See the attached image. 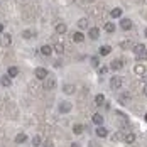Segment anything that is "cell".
<instances>
[{
	"instance_id": "6da1fadb",
	"label": "cell",
	"mask_w": 147,
	"mask_h": 147,
	"mask_svg": "<svg viewBox=\"0 0 147 147\" xmlns=\"http://www.w3.org/2000/svg\"><path fill=\"white\" fill-rule=\"evenodd\" d=\"M12 44V36L10 34H0V46L2 47H9V46Z\"/></svg>"
},
{
	"instance_id": "7a4b0ae2",
	"label": "cell",
	"mask_w": 147,
	"mask_h": 147,
	"mask_svg": "<svg viewBox=\"0 0 147 147\" xmlns=\"http://www.w3.org/2000/svg\"><path fill=\"white\" fill-rule=\"evenodd\" d=\"M42 81H44V90H54L56 88V80H54V78L47 76V78L42 80Z\"/></svg>"
},
{
	"instance_id": "3957f363",
	"label": "cell",
	"mask_w": 147,
	"mask_h": 147,
	"mask_svg": "<svg viewBox=\"0 0 147 147\" xmlns=\"http://www.w3.org/2000/svg\"><path fill=\"white\" fill-rule=\"evenodd\" d=\"M34 74H36V78H37V80H46V78L49 76V74H47V69H46V68H36Z\"/></svg>"
},
{
	"instance_id": "277c9868",
	"label": "cell",
	"mask_w": 147,
	"mask_h": 147,
	"mask_svg": "<svg viewBox=\"0 0 147 147\" xmlns=\"http://www.w3.org/2000/svg\"><path fill=\"white\" fill-rule=\"evenodd\" d=\"M71 108H73V105L69 102H61L59 103V112H61V113H68V112H71Z\"/></svg>"
},
{
	"instance_id": "5b68a950",
	"label": "cell",
	"mask_w": 147,
	"mask_h": 147,
	"mask_svg": "<svg viewBox=\"0 0 147 147\" xmlns=\"http://www.w3.org/2000/svg\"><path fill=\"white\" fill-rule=\"evenodd\" d=\"M110 86H112V90H120V86H122V80H120L118 76H113V78L110 80Z\"/></svg>"
},
{
	"instance_id": "8992f818",
	"label": "cell",
	"mask_w": 147,
	"mask_h": 147,
	"mask_svg": "<svg viewBox=\"0 0 147 147\" xmlns=\"http://www.w3.org/2000/svg\"><path fill=\"white\" fill-rule=\"evenodd\" d=\"M120 27L123 30L132 29V20H130V19H122V20H120Z\"/></svg>"
},
{
	"instance_id": "52a82bcc",
	"label": "cell",
	"mask_w": 147,
	"mask_h": 147,
	"mask_svg": "<svg viewBox=\"0 0 147 147\" xmlns=\"http://www.w3.org/2000/svg\"><path fill=\"white\" fill-rule=\"evenodd\" d=\"M122 61L120 59H113L112 63H110V69H113V71H118V69H122Z\"/></svg>"
},
{
	"instance_id": "ba28073f",
	"label": "cell",
	"mask_w": 147,
	"mask_h": 147,
	"mask_svg": "<svg viewBox=\"0 0 147 147\" xmlns=\"http://www.w3.org/2000/svg\"><path fill=\"white\" fill-rule=\"evenodd\" d=\"M95 132H96V135H98V137H107V135H108V130H107L103 125H98Z\"/></svg>"
},
{
	"instance_id": "9c48e42d",
	"label": "cell",
	"mask_w": 147,
	"mask_h": 147,
	"mask_svg": "<svg viewBox=\"0 0 147 147\" xmlns=\"http://www.w3.org/2000/svg\"><path fill=\"white\" fill-rule=\"evenodd\" d=\"M129 102H130V93H127V91L122 93V95H120V103H122V105H129Z\"/></svg>"
},
{
	"instance_id": "30bf717a",
	"label": "cell",
	"mask_w": 147,
	"mask_h": 147,
	"mask_svg": "<svg viewBox=\"0 0 147 147\" xmlns=\"http://www.w3.org/2000/svg\"><path fill=\"white\" fill-rule=\"evenodd\" d=\"M134 71H135V74H139V76H142V74H146V66H144V64H135V68H134Z\"/></svg>"
},
{
	"instance_id": "8fae6325",
	"label": "cell",
	"mask_w": 147,
	"mask_h": 147,
	"mask_svg": "<svg viewBox=\"0 0 147 147\" xmlns=\"http://www.w3.org/2000/svg\"><path fill=\"white\" fill-rule=\"evenodd\" d=\"M88 36L91 37V39H98V36H100V30L96 29V27H91V29L88 30Z\"/></svg>"
},
{
	"instance_id": "7c38bea8",
	"label": "cell",
	"mask_w": 147,
	"mask_h": 147,
	"mask_svg": "<svg viewBox=\"0 0 147 147\" xmlns=\"http://www.w3.org/2000/svg\"><path fill=\"white\" fill-rule=\"evenodd\" d=\"M51 53H53V47H51V46L44 44L42 47H41V54H44V56H51Z\"/></svg>"
},
{
	"instance_id": "4fadbf2b",
	"label": "cell",
	"mask_w": 147,
	"mask_h": 147,
	"mask_svg": "<svg viewBox=\"0 0 147 147\" xmlns=\"http://www.w3.org/2000/svg\"><path fill=\"white\" fill-rule=\"evenodd\" d=\"M73 41H74V42H83V41H85L83 32H74V34H73Z\"/></svg>"
},
{
	"instance_id": "5bb4252c",
	"label": "cell",
	"mask_w": 147,
	"mask_h": 147,
	"mask_svg": "<svg viewBox=\"0 0 147 147\" xmlns=\"http://www.w3.org/2000/svg\"><path fill=\"white\" fill-rule=\"evenodd\" d=\"M68 30V27H66V24H63V22H59V24H56V32L58 34H64Z\"/></svg>"
},
{
	"instance_id": "9a60e30c",
	"label": "cell",
	"mask_w": 147,
	"mask_h": 147,
	"mask_svg": "<svg viewBox=\"0 0 147 147\" xmlns=\"http://www.w3.org/2000/svg\"><path fill=\"white\" fill-rule=\"evenodd\" d=\"M103 103H105V95H102V93H100V95H96V96H95V105L102 107Z\"/></svg>"
},
{
	"instance_id": "2e32d148",
	"label": "cell",
	"mask_w": 147,
	"mask_h": 147,
	"mask_svg": "<svg viewBox=\"0 0 147 147\" xmlns=\"http://www.w3.org/2000/svg\"><path fill=\"white\" fill-rule=\"evenodd\" d=\"M26 140H27V135H26V134H17V135H15V142H17V144H22V142H26Z\"/></svg>"
},
{
	"instance_id": "e0dca14e",
	"label": "cell",
	"mask_w": 147,
	"mask_h": 147,
	"mask_svg": "<svg viewBox=\"0 0 147 147\" xmlns=\"http://www.w3.org/2000/svg\"><path fill=\"white\" fill-rule=\"evenodd\" d=\"M112 53V47L110 46H102L100 47V56H107V54H110Z\"/></svg>"
},
{
	"instance_id": "ac0fdd59",
	"label": "cell",
	"mask_w": 147,
	"mask_h": 147,
	"mask_svg": "<svg viewBox=\"0 0 147 147\" xmlns=\"http://www.w3.org/2000/svg\"><path fill=\"white\" fill-rule=\"evenodd\" d=\"M85 130V127L81 125V123H74V127H73V132L76 134V135H80V134Z\"/></svg>"
},
{
	"instance_id": "d6986e66",
	"label": "cell",
	"mask_w": 147,
	"mask_h": 147,
	"mask_svg": "<svg viewBox=\"0 0 147 147\" xmlns=\"http://www.w3.org/2000/svg\"><path fill=\"white\" fill-rule=\"evenodd\" d=\"M144 49H146V46H144V44H137V46H134V53H135V56H139V54H140V53H142Z\"/></svg>"
},
{
	"instance_id": "ffe728a7",
	"label": "cell",
	"mask_w": 147,
	"mask_h": 147,
	"mask_svg": "<svg viewBox=\"0 0 147 147\" xmlns=\"http://www.w3.org/2000/svg\"><path fill=\"white\" fill-rule=\"evenodd\" d=\"M78 27L80 29H86L88 27V19H80L78 20Z\"/></svg>"
},
{
	"instance_id": "44dd1931",
	"label": "cell",
	"mask_w": 147,
	"mask_h": 147,
	"mask_svg": "<svg viewBox=\"0 0 147 147\" xmlns=\"http://www.w3.org/2000/svg\"><path fill=\"white\" fill-rule=\"evenodd\" d=\"M93 122H95L96 125H102L103 123V117L100 115V113H95V115H93Z\"/></svg>"
},
{
	"instance_id": "7402d4cb",
	"label": "cell",
	"mask_w": 147,
	"mask_h": 147,
	"mask_svg": "<svg viewBox=\"0 0 147 147\" xmlns=\"http://www.w3.org/2000/svg\"><path fill=\"white\" fill-rule=\"evenodd\" d=\"M63 91H64L66 95H71V93H74V86H73V85H64Z\"/></svg>"
},
{
	"instance_id": "603a6c76",
	"label": "cell",
	"mask_w": 147,
	"mask_h": 147,
	"mask_svg": "<svg viewBox=\"0 0 147 147\" xmlns=\"http://www.w3.org/2000/svg\"><path fill=\"white\" fill-rule=\"evenodd\" d=\"M105 30L107 32H115V24L113 22H107L105 24Z\"/></svg>"
},
{
	"instance_id": "cb8c5ba5",
	"label": "cell",
	"mask_w": 147,
	"mask_h": 147,
	"mask_svg": "<svg viewBox=\"0 0 147 147\" xmlns=\"http://www.w3.org/2000/svg\"><path fill=\"white\" fill-rule=\"evenodd\" d=\"M125 142L127 144H134L135 142V134H127L125 135Z\"/></svg>"
},
{
	"instance_id": "d4e9b609",
	"label": "cell",
	"mask_w": 147,
	"mask_h": 147,
	"mask_svg": "<svg viewBox=\"0 0 147 147\" xmlns=\"http://www.w3.org/2000/svg\"><path fill=\"white\" fill-rule=\"evenodd\" d=\"M17 74H19V69H17L15 66H10V68H9V76L14 78V76H17Z\"/></svg>"
},
{
	"instance_id": "484cf974",
	"label": "cell",
	"mask_w": 147,
	"mask_h": 147,
	"mask_svg": "<svg viewBox=\"0 0 147 147\" xmlns=\"http://www.w3.org/2000/svg\"><path fill=\"white\" fill-rule=\"evenodd\" d=\"M110 15H112L113 19H118V17L122 15V9H113V10L110 12Z\"/></svg>"
},
{
	"instance_id": "4316f807",
	"label": "cell",
	"mask_w": 147,
	"mask_h": 147,
	"mask_svg": "<svg viewBox=\"0 0 147 147\" xmlns=\"http://www.w3.org/2000/svg\"><path fill=\"white\" fill-rule=\"evenodd\" d=\"M32 146L34 147L41 146V137H39V135H34V137H32Z\"/></svg>"
},
{
	"instance_id": "83f0119b",
	"label": "cell",
	"mask_w": 147,
	"mask_h": 147,
	"mask_svg": "<svg viewBox=\"0 0 147 147\" xmlns=\"http://www.w3.org/2000/svg\"><path fill=\"white\" fill-rule=\"evenodd\" d=\"M2 85H3V86H10V85H12L10 76H3V78H2Z\"/></svg>"
},
{
	"instance_id": "f1b7e54d",
	"label": "cell",
	"mask_w": 147,
	"mask_h": 147,
	"mask_svg": "<svg viewBox=\"0 0 147 147\" xmlns=\"http://www.w3.org/2000/svg\"><path fill=\"white\" fill-rule=\"evenodd\" d=\"M53 51H56L58 54H63V53H64V47H63V44H56L53 47Z\"/></svg>"
},
{
	"instance_id": "f546056e",
	"label": "cell",
	"mask_w": 147,
	"mask_h": 147,
	"mask_svg": "<svg viewBox=\"0 0 147 147\" xmlns=\"http://www.w3.org/2000/svg\"><path fill=\"white\" fill-rule=\"evenodd\" d=\"M32 36H34L32 30H24V32H22V37H24V39H30Z\"/></svg>"
},
{
	"instance_id": "4dcf8cb0",
	"label": "cell",
	"mask_w": 147,
	"mask_h": 147,
	"mask_svg": "<svg viewBox=\"0 0 147 147\" xmlns=\"http://www.w3.org/2000/svg\"><path fill=\"white\" fill-rule=\"evenodd\" d=\"M137 59H139V61H146V59H147V49H144V51L137 56Z\"/></svg>"
},
{
	"instance_id": "1f68e13d",
	"label": "cell",
	"mask_w": 147,
	"mask_h": 147,
	"mask_svg": "<svg viewBox=\"0 0 147 147\" xmlns=\"http://www.w3.org/2000/svg\"><path fill=\"white\" fill-rule=\"evenodd\" d=\"M112 139H113V142H118V140H122V139H123V135H122V132H117Z\"/></svg>"
},
{
	"instance_id": "d6a6232c",
	"label": "cell",
	"mask_w": 147,
	"mask_h": 147,
	"mask_svg": "<svg viewBox=\"0 0 147 147\" xmlns=\"http://www.w3.org/2000/svg\"><path fill=\"white\" fill-rule=\"evenodd\" d=\"M98 64H100V59L96 58V56H93L91 58V66H98Z\"/></svg>"
},
{
	"instance_id": "836d02e7",
	"label": "cell",
	"mask_w": 147,
	"mask_h": 147,
	"mask_svg": "<svg viewBox=\"0 0 147 147\" xmlns=\"http://www.w3.org/2000/svg\"><path fill=\"white\" fill-rule=\"evenodd\" d=\"M107 71H108V68H107V66H102V68H100V74H105Z\"/></svg>"
},
{
	"instance_id": "e575fe53",
	"label": "cell",
	"mask_w": 147,
	"mask_h": 147,
	"mask_svg": "<svg viewBox=\"0 0 147 147\" xmlns=\"http://www.w3.org/2000/svg\"><path fill=\"white\" fill-rule=\"evenodd\" d=\"M144 95H147V85L144 86Z\"/></svg>"
},
{
	"instance_id": "d590c367",
	"label": "cell",
	"mask_w": 147,
	"mask_h": 147,
	"mask_svg": "<svg viewBox=\"0 0 147 147\" xmlns=\"http://www.w3.org/2000/svg\"><path fill=\"white\" fill-rule=\"evenodd\" d=\"M71 147H80V146H78V144H76V142H74V144H71Z\"/></svg>"
},
{
	"instance_id": "8d00e7d4",
	"label": "cell",
	"mask_w": 147,
	"mask_h": 147,
	"mask_svg": "<svg viewBox=\"0 0 147 147\" xmlns=\"http://www.w3.org/2000/svg\"><path fill=\"white\" fill-rule=\"evenodd\" d=\"M2 30H3V24H0V32H2Z\"/></svg>"
},
{
	"instance_id": "74e56055",
	"label": "cell",
	"mask_w": 147,
	"mask_h": 147,
	"mask_svg": "<svg viewBox=\"0 0 147 147\" xmlns=\"http://www.w3.org/2000/svg\"><path fill=\"white\" fill-rule=\"evenodd\" d=\"M44 147H53V146H51V144H44Z\"/></svg>"
},
{
	"instance_id": "f35d334b",
	"label": "cell",
	"mask_w": 147,
	"mask_h": 147,
	"mask_svg": "<svg viewBox=\"0 0 147 147\" xmlns=\"http://www.w3.org/2000/svg\"><path fill=\"white\" fill-rule=\"evenodd\" d=\"M144 118H146V122H147V113H146V115H144Z\"/></svg>"
},
{
	"instance_id": "ab89813d",
	"label": "cell",
	"mask_w": 147,
	"mask_h": 147,
	"mask_svg": "<svg viewBox=\"0 0 147 147\" xmlns=\"http://www.w3.org/2000/svg\"><path fill=\"white\" fill-rule=\"evenodd\" d=\"M144 34H146V37H147V29H146V32H144Z\"/></svg>"
}]
</instances>
